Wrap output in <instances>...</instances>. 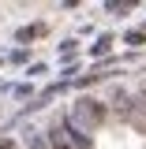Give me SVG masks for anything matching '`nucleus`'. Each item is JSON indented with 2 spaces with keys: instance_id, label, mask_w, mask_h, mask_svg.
<instances>
[{
  "instance_id": "nucleus-1",
  "label": "nucleus",
  "mask_w": 146,
  "mask_h": 149,
  "mask_svg": "<svg viewBox=\"0 0 146 149\" xmlns=\"http://www.w3.org/2000/svg\"><path fill=\"white\" fill-rule=\"evenodd\" d=\"M53 149H68V142H64V134H60V130H53Z\"/></svg>"
},
{
  "instance_id": "nucleus-2",
  "label": "nucleus",
  "mask_w": 146,
  "mask_h": 149,
  "mask_svg": "<svg viewBox=\"0 0 146 149\" xmlns=\"http://www.w3.org/2000/svg\"><path fill=\"white\" fill-rule=\"evenodd\" d=\"M30 149H45V146H41V142H37V138H34V142H30Z\"/></svg>"
},
{
  "instance_id": "nucleus-3",
  "label": "nucleus",
  "mask_w": 146,
  "mask_h": 149,
  "mask_svg": "<svg viewBox=\"0 0 146 149\" xmlns=\"http://www.w3.org/2000/svg\"><path fill=\"white\" fill-rule=\"evenodd\" d=\"M0 149H15V146H11V142H0Z\"/></svg>"
},
{
  "instance_id": "nucleus-4",
  "label": "nucleus",
  "mask_w": 146,
  "mask_h": 149,
  "mask_svg": "<svg viewBox=\"0 0 146 149\" xmlns=\"http://www.w3.org/2000/svg\"><path fill=\"white\" fill-rule=\"evenodd\" d=\"M142 97H146V90H142Z\"/></svg>"
}]
</instances>
